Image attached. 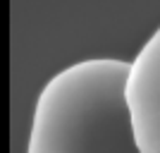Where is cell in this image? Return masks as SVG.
<instances>
[{
  "instance_id": "2",
  "label": "cell",
  "mask_w": 160,
  "mask_h": 153,
  "mask_svg": "<svg viewBox=\"0 0 160 153\" xmlns=\"http://www.w3.org/2000/svg\"><path fill=\"white\" fill-rule=\"evenodd\" d=\"M124 100L139 151L160 153V27L129 62Z\"/></svg>"
},
{
  "instance_id": "1",
  "label": "cell",
  "mask_w": 160,
  "mask_h": 153,
  "mask_svg": "<svg viewBox=\"0 0 160 153\" xmlns=\"http://www.w3.org/2000/svg\"><path fill=\"white\" fill-rule=\"evenodd\" d=\"M129 62L81 60L53 74L33 108L27 153H141L129 122Z\"/></svg>"
}]
</instances>
